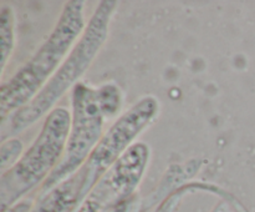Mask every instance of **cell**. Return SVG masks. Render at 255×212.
Masks as SVG:
<instances>
[{
    "label": "cell",
    "mask_w": 255,
    "mask_h": 212,
    "mask_svg": "<svg viewBox=\"0 0 255 212\" xmlns=\"http://www.w3.org/2000/svg\"><path fill=\"white\" fill-rule=\"evenodd\" d=\"M22 154H24V145L17 137H9L1 141V146H0L1 172H5L10 167L14 166Z\"/></svg>",
    "instance_id": "8fae6325"
},
{
    "label": "cell",
    "mask_w": 255,
    "mask_h": 212,
    "mask_svg": "<svg viewBox=\"0 0 255 212\" xmlns=\"http://www.w3.org/2000/svg\"><path fill=\"white\" fill-rule=\"evenodd\" d=\"M211 212H234V211L232 210L229 202L221 201V202H218V204H217L216 206H214L213 209L211 210Z\"/></svg>",
    "instance_id": "4fadbf2b"
},
{
    "label": "cell",
    "mask_w": 255,
    "mask_h": 212,
    "mask_svg": "<svg viewBox=\"0 0 255 212\" xmlns=\"http://www.w3.org/2000/svg\"><path fill=\"white\" fill-rule=\"evenodd\" d=\"M16 42V17L10 5H2L0 9V67L4 75L6 65L11 57Z\"/></svg>",
    "instance_id": "9c48e42d"
},
{
    "label": "cell",
    "mask_w": 255,
    "mask_h": 212,
    "mask_svg": "<svg viewBox=\"0 0 255 212\" xmlns=\"http://www.w3.org/2000/svg\"><path fill=\"white\" fill-rule=\"evenodd\" d=\"M201 167L202 161L198 159H193L181 165H171L163 174L153 192L148 195L144 201H142L141 212H147L157 205H161L167 197L178 191L184 185L189 184V181L198 174Z\"/></svg>",
    "instance_id": "ba28073f"
},
{
    "label": "cell",
    "mask_w": 255,
    "mask_h": 212,
    "mask_svg": "<svg viewBox=\"0 0 255 212\" xmlns=\"http://www.w3.org/2000/svg\"><path fill=\"white\" fill-rule=\"evenodd\" d=\"M142 210V200L139 199L138 192L132 195L128 199L119 202L115 205L109 212H141Z\"/></svg>",
    "instance_id": "7c38bea8"
},
{
    "label": "cell",
    "mask_w": 255,
    "mask_h": 212,
    "mask_svg": "<svg viewBox=\"0 0 255 212\" xmlns=\"http://www.w3.org/2000/svg\"><path fill=\"white\" fill-rule=\"evenodd\" d=\"M89 192L85 176L80 169L61 184L40 194L39 199L27 212H74Z\"/></svg>",
    "instance_id": "52a82bcc"
},
{
    "label": "cell",
    "mask_w": 255,
    "mask_h": 212,
    "mask_svg": "<svg viewBox=\"0 0 255 212\" xmlns=\"http://www.w3.org/2000/svg\"><path fill=\"white\" fill-rule=\"evenodd\" d=\"M117 6L119 1L116 0H102L97 4L84 32L54 76L29 104L7 117L6 129H2V141L16 136L40 119L46 117L57 107L59 100L79 84L109 37L110 25Z\"/></svg>",
    "instance_id": "6da1fadb"
},
{
    "label": "cell",
    "mask_w": 255,
    "mask_h": 212,
    "mask_svg": "<svg viewBox=\"0 0 255 212\" xmlns=\"http://www.w3.org/2000/svg\"><path fill=\"white\" fill-rule=\"evenodd\" d=\"M149 160L148 145L137 141L101 177L74 212H109L115 205L137 194Z\"/></svg>",
    "instance_id": "8992f818"
},
{
    "label": "cell",
    "mask_w": 255,
    "mask_h": 212,
    "mask_svg": "<svg viewBox=\"0 0 255 212\" xmlns=\"http://www.w3.org/2000/svg\"><path fill=\"white\" fill-rule=\"evenodd\" d=\"M97 101L106 120H116L121 116L124 107V94L120 86L115 82H106L96 87Z\"/></svg>",
    "instance_id": "30bf717a"
},
{
    "label": "cell",
    "mask_w": 255,
    "mask_h": 212,
    "mask_svg": "<svg viewBox=\"0 0 255 212\" xmlns=\"http://www.w3.org/2000/svg\"><path fill=\"white\" fill-rule=\"evenodd\" d=\"M85 1L65 2L54 29L31 57L0 89V117L10 115L29 104L54 76L84 32Z\"/></svg>",
    "instance_id": "7a4b0ae2"
},
{
    "label": "cell",
    "mask_w": 255,
    "mask_h": 212,
    "mask_svg": "<svg viewBox=\"0 0 255 212\" xmlns=\"http://www.w3.org/2000/svg\"><path fill=\"white\" fill-rule=\"evenodd\" d=\"M105 121L96 87L80 81L71 90V124L65 152L56 169L41 185L40 194L61 184L84 166L104 136Z\"/></svg>",
    "instance_id": "277c9868"
},
{
    "label": "cell",
    "mask_w": 255,
    "mask_h": 212,
    "mask_svg": "<svg viewBox=\"0 0 255 212\" xmlns=\"http://www.w3.org/2000/svg\"><path fill=\"white\" fill-rule=\"evenodd\" d=\"M71 111L66 107H55L46 115L40 132L27 147L19 161L1 172L0 205L1 212L16 206L30 191L42 185L56 169L66 147Z\"/></svg>",
    "instance_id": "3957f363"
},
{
    "label": "cell",
    "mask_w": 255,
    "mask_h": 212,
    "mask_svg": "<svg viewBox=\"0 0 255 212\" xmlns=\"http://www.w3.org/2000/svg\"><path fill=\"white\" fill-rule=\"evenodd\" d=\"M159 101L153 95H146L117 117L107 129L96 149L81 167L89 191L101 177L126 154L136 139L157 119Z\"/></svg>",
    "instance_id": "5b68a950"
}]
</instances>
